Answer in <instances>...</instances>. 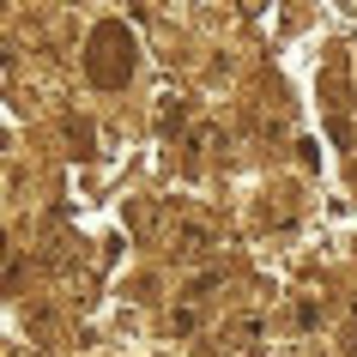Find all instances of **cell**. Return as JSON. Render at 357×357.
<instances>
[]
</instances>
